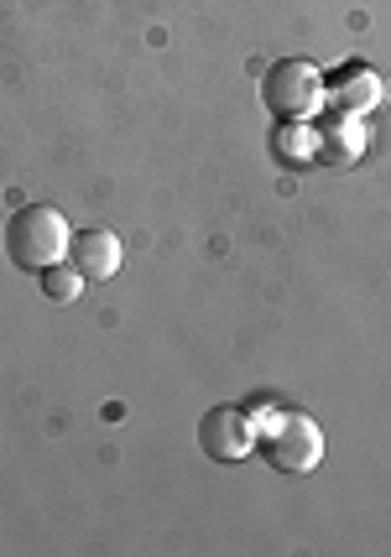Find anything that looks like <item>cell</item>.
I'll return each mask as SVG.
<instances>
[{"label":"cell","mask_w":391,"mask_h":557,"mask_svg":"<svg viewBox=\"0 0 391 557\" xmlns=\"http://www.w3.org/2000/svg\"><path fill=\"white\" fill-rule=\"evenodd\" d=\"M256 437L277 474H308L323 463V433L308 412H277L267 428H256Z\"/></svg>","instance_id":"3"},{"label":"cell","mask_w":391,"mask_h":557,"mask_svg":"<svg viewBox=\"0 0 391 557\" xmlns=\"http://www.w3.org/2000/svg\"><path fill=\"white\" fill-rule=\"evenodd\" d=\"M198 448L215 463H241L256 448V422L245 407H215L198 422Z\"/></svg>","instance_id":"4"},{"label":"cell","mask_w":391,"mask_h":557,"mask_svg":"<svg viewBox=\"0 0 391 557\" xmlns=\"http://www.w3.org/2000/svg\"><path fill=\"white\" fill-rule=\"evenodd\" d=\"M261 104L277 121H314L323 104V73L308 58H282L261 78Z\"/></svg>","instance_id":"2"},{"label":"cell","mask_w":391,"mask_h":557,"mask_svg":"<svg viewBox=\"0 0 391 557\" xmlns=\"http://www.w3.org/2000/svg\"><path fill=\"white\" fill-rule=\"evenodd\" d=\"M69 261L78 267L84 282H110L121 271V240H115V230H78L74 245H69Z\"/></svg>","instance_id":"5"},{"label":"cell","mask_w":391,"mask_h":557,"mask_svg":"<svg viewBox=\"0 0 391 557\" xmlns=\"http://www.w3.org/2000/svg\"><path fill=\"white\" fill-rule=\"evenodd\" d=\"M314 136H318V151H323L329 162H340V168H350V162H355V157L366 151L370 125L361 121V115H350V110H340V115L318 121V125H314Z\"/></svg>","instance_id":"6"},{"label":"cell","mask_w":391,"mask_h":557,"mask_svg":"<svg viewBox=\"0 0 391 557\" xmlns=\"http://www.w3.org/2000/svg\"><path fill=\"white\" fill-rule=\"evenodd\" d=\"M37 282H42V297H48V302H74L78 292H84V276H78L74 261H52V267H42Z\"/></svg>","instance_id":"8"},{"label":"cell","mask_w":391,"mask_h":557,"mask_svg":"<svg viewBox=\"0 0 391 557\" xmlns=\"http://www.w3.org/2000/svg\"><path fill=\"white\" fill-rule=\"evenodd\" d=\"M334 99H340V110H350V115H366V110H376L387 99V78L376 69H366V63H350L334 78Z\"/></svg>","instance_id":"7"},{"label":"cell","mask_w":391,"mask_h":557,"mask_svg":"<svg viewBox=\"0 0 391 557\" xmlns=\"http://www.w3.org/2000/svg\"><path fill=\"white\" fill-rule=\"evenodd\" d=\"M271 151H277V157H288V162H308V157L318 151V136L308 131V125L288 121L277 136H271Z\"/></svg>","instance_id":"9"},{"label":"cell","mask_w":391,"mask_h":557,"mask_svg":"<svg viewBox=\"0 0 391 557\" xmlns=\"http://www.w3.org/2000/svg\"><path fill=\"white\" fill-rule=\"evenodd\" d=\"M69 219L48 209V203H26L16 214L5 219V256H11V267L22 271H42L52 261H69Z\"/></svg>","instance_id":"1"}]
</instances>
